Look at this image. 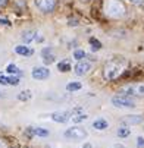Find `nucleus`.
I'll use <instances>...</instances> for the list:
<instances>
[{"label":"nucleus","instance_id":"obj_1","mask_svg":"<svg viewBox=\"0 0 144 148\" xmlns=\"http://www.w3.org/2000/svg\"><path fill=\"white\" fill-rule=\"evenodd\" d=\"M105 12L110 18H122L125 15V6L119 0H106L105 2Z\"/></svg>","mask_w":144,"mask_h":148},{"label":"nucleus","instance_id":"obj_2","mask_svg":"<svg viewBox=\"0 0 144 148\" xmlns=\"http://www.w3.org/2000/svg\"><path fill=\"white\" fill-rule=\"evenodd\" d=\"M121 95H127V97H144V82L141 84H135V85H127V87H122L119 90Z\"/></svg>","mask_w":144,"mask_h":148},{"label":"nucleus","instance_id":"obj_3","mask_svg":"<svg viewBox=\"0 0 144 148\" xmlns=\"http://www.w3.org/2000/svg\"><path fill=\"white\" fill-rule=\"evenodd\" d=\"M121 73H122V66L118 65V63H115V62L107 63V65L105 66V71H103V76H105V79H107V81L116 79Z\"/></svg>","mask_w":144,"mask_h":148},{"label":"nucleus","instance_id":"obj_4","mask_svg":"<svg viewBox=\"0 0 144 148\" xmlns=\"http://www.w3.org/2000/svg\"><path fill=\"white\" fill-rule=\"evenodd\" d=\"M112 104L115 107H121V109H128V107H135V103L131 97L127 95H115L112 98Z\"/></svg>","mask_w":144,"mask_h":148},{"label":"nucleus","instance_id":"obj_5","mask_svg":"<svg viewBox=\"0 0 144 148\" xmlns=\"http://www.w3.org/2000/svg\"><path fill=\"white\" fill-rule=\"evenodd\" d=\"M35 6L43 13H50L56 8V0H35Z\"/></svg>","mask_w":144,"mask_h":148},{"label":"nucleus","instance_id":"obj_6","mask_svg":"<svg viewBox=\"0 0 144 148\" xmlns=\"http://www.w3.org/2000/svg\"><path fill=\"white\" fill-rule=\"evenodd\" d=\"M65 136L66 138H72L75 141H81V139L87 138V132L84 129H81V128H69V129H66Z\"/></svg>","mask_w":144,"mask_h":148},{"label":"nucleus","instance_id":"obj_7","mask_svg":"<svg viewBox=\"0 0 144 148\" xmlns=\"http://www.w3.org/2000/svg\"><path fill=\"white\" fill-rule=\"evenodd\" d=\"M90 69H91V65H90V62H87V60H78V63H76L75 68H74V71H75V73L78 76L87 75L90 72Z\"/></svg>","mask_w":144,"mask_h":148},{"label":"nucleus","instance_id":"obj_8","mask_svg":"<svg viewBox=\"0 0 144 148\" xmlns=\"http://www.w3.org/2000/svg\"><path fill=\"white\" fill-rule=\"evenodd\" d=\"M31 75H32L34 79L43 81V79H47L50 76V71L47 68H43V66H41V68H34L32 72H31Z\"/></svg>","mask_w":144,"mask_h":148},{"label":"nucleus","instance_id":"obj_9","mask_svg":"<svg viewBox=\"0 0 144 148\" xmlns=\"http://www.w3.org/2000/svg\"><path fill=\"white\" fill-rule=\"evenodd\" d=\"M71 116H72L71 112H56L52 114V119L57 123H66L71 119Z\"/></svg>","mask_w":144,"mask_h":148},{"label":"nucleus","instance_id":"obj_10","mask_svg":"<svg viewBox=\"0 0 144 148\" xmlns=\"http://www.w3.org/2000/svg\"><path fill=\"white\" fill-rule=\"evenodd\" d=\"M37 32L35 31H32V29H28V31H24L22 32V35H21V38H22V41L25 44H30L31 41H34V40H37Z\"/></svg>","mask_w":144,"mask_h":148},{"label":"nucleus","instance_id":"obj_11","mask_svg":"<svg viewBox=\"0 0 144 148\" xmlns=\"http://www.w3.org/2000/svg\"><path fill=\"white\" fill-rule=\"evenodd\" d=\"M41 56H43V60H44V63L46 65H50V63H53L54 62V54H53V50L49 47H46V49H43V51H41Z\"/></svg>","mask_w":144,"mask_h":148},{"label":"nucleus","instance_id":"obj_12","mask_svg":"<svg viewBox=\"0 0 144 148\" xmlns=\"http://www.w3.org/2000/svg\"><path fill=\"white\" fill-rule=\"evenodd\" d=\"M107 126H109V123L105 119H99V120L93 122V128L97 129V131H105V129H107Z\"/></svg>","mask_w":144,"mask_h":148},{"label":"nucleus","instance_id":"obj_13","mask_svg":"<svg viewBox=\"0 0 144 148\" xmlns=\"http://www.w3.org/2000/svg\"><path fill=\"white\" fill-rule=\"evenodd\" d=\"M28 134H32L37 136H49V131L43 128H28Z\"/></svg>","mask_w":144,"mask_h":148},{"label":"nucleus","instance_id":"obj_14","mask_svg":"<svg viewBox=\"0 0 144 148\" xmlns=\"http://www.w3.org/2000/svg\"><path fill=\"white\" fill-rule=\"evenodd\" d=\"M15 51L18 53V54H21V56H30L32 51H31V49L30 47H27V46H24V44H21V46H16L15 47Z\"/></svg>","mask_w":144,"mask_h":148},{"label":"nucleus","instance_id":"obj_15","mask_svg":"<svg viewBox=\"0 0 144 148\" xmlns=\"http://www.w3.org/2000/svg\"><path fill=\"white\" fill-rule=\"evenodd\" d=\"M143 122V116H127L122 120V123H131V125H137Z\"/></svg>","mask_w":144,"mask_h":148},{"label":"nucleus","instance_id":"obj_16","mask_svg":"<svg viewBox=\"0 0 144 148\" xmlns=\"http://www.w3.org/2000/svg\"><path fill=\"white\" fill-rule=\"evenodd\" d=\"M90 44H91V50H93V51H96V50H100V49H101V43H100L99 40H96L94 37H91V38H90Z\"/></svg>","mask_w":144,"mask_h":148},{"label":"nucleus","instance_id":"obj_17","mask_svg":"<svg viewBox=\"0 0 144 148\" xmlns=\"http://www.w3.org/2000/svg\"><path fill=\"white\" fill-rule=\"evenodd\" d=\"M81 82H69L68 85H66V90L68 91H78V90H81Z\"/></svg>","mask_w":144,"mask_h":148},{"label":"nucleus","instance_id":"obj_18","mask_svg":"<svg viewBox=\"0 0 144 148\" xmlns=\"http://www.w3.org/2000/svg\"><path fill=\"white\" fill-rule=\"evenodd\" d=\"M59 71L60 72H69L71 71V65H69V62H60L59 65H57Z\"/></svg>","mask_w":144,"mask_h":148},{"label":"nucleus","instance_id":"obj_19","mask_svg":"<svg viewBox=\"0 0 144 148\" xmlns=\"http://www.w3.org/2000/svg\"><path fill=\"white\" fill-rule=\"evenodd\" d=\"M130 134H131V129L130 128H119L118 129V136L119 138H127Z\"/></svg>","mask_w":144,"mask_h":148},{"label":"nucleus","instance_id":"obj_20","mask_svg":"<svg viewBox=\"0 0 144 148\" xmlns=\"http://www.w3.org/2000/svg\"><path fill=\"white\" fill-rule=\"evenodd\" d=\"M6 72L8 73H12V75H21V73H22V72H21L15 65H12V63H10V65H8V68H6Z\"/></svg>","mask_w":144,"mask_h":148},{"label":"nucleus","instance_id":"obj_21","mask_svg":"<svg viewBox=\"0 0 144 148\" xmlns=\"http://www.w3.org/2000/svg\"><path fill=\"white\" fill-rule=\"evenodd\" d=\"M85 56H87V53L84 50H75L74 51V59H76V60H82Z\"/></svg>","mask_w":144,"mask_h":148},{"label":"nucleus","instance_id":"obj_22","mask_svg":"<svg viewBox=\"0 0 144 148\" xmlns=\"http://www.w3.org/2000/svg\"><path fill=\"white\" fill-rule=\"evenodd\" d=\"M18 98H19L21 101H27V100H30V98H31V91H22V92H19Z\"/></svg>","mask_w":144,"mask_h":148},{"label":"nucleus","instance_id":"obj_23","mask_svg":"<svg viewBox=\"0 0 144 148\" xmlns=\"http://www.w3.org/2000/svg\"><path fill=\"white\" fill-rule=\"evenodd\" d=\"M71 119H72L74 123H81V122H84V120L87 119V116H85V114H74Z\"/></svg>","mask_w":144,"mask_h":148},{"label":"nucleus","instance_id":"obj_24","mask_svg":"<svg viewBox=\"0 0 144 148\" xmlns=\"http://www.w3.org/2000/svg\"><path fill=\"white\" fill-rule=\"evenodd\" d=\"M9 79V84H10V85H19V78L18 76H10V78H8Z\"/></svg>","mask_w":144,"mask_h":148},{"label":"nucleus","instance_id":"obj_25","mask_svg":"<svg viewBox=\"0 0 144 148\" xmlns=\"http://www.w3.org/2000/svg\"><path fill=\"white\" fill-rule=\"evenodd\" d=\"M137 147L138 148H144V138L143 136H138L137 138Z\"/></svg>","mask_w":144,"mask_h":148},{"label":"nucleus","instance_id":"obj_26","mask_svg":"<svg viewBox=\"0 0 144 148\" xmlns=\"http://www.w3.org/2000/svg\"><path fill=\"white\" fill-rule=\"evenodd\" d=\"M8 84H9V79H8L6 76L0 75V85H8Z\"/></svg>","mask_w":144,"mask_h":148},{"label":"nucleus","instance_id":"obj_27","mask_svg":"<svg viewBox=\"0 0 144 148\" xmlns=\"http://www.w3.org/2000/svg\"><path fill=\"white\" fill-rule=\"evenodd\" d=\"M0 148H9V145L5 139H0Z\"/></svg>","mask_w":144,"mask_h":148},{"label":"nucleus","instance_id":"obj_28","mask_svg":"<svg viewBox=\"0 0 144 148\" xmlns=\"http://www.w3.org/2000/svg\"><path fill=\"white\" fill-rule=\"evenodd\" d=\"M0 25H10V22H9V21L8 19H2V18H0Z\"/></svg>","mask_w":144,"mask_h":148},{"label":"nucleus","instance_id":"obj_29","mask_svg":"<svg viewBox=\"0 0 144 148\" xmlns=\"http://www.w3.org/2000/svg\"><path fill=\"white\" fill-rule=\"evenodd\" d=\"M131 3H134V5H143L144 3V0H130Z\"/></svg>","mask_w":144,"mask_h":148},{"label":"nucleus","instance_id":"obj_30","mask_svg":"<svg viewBox=\"0 0 144 148\" xmlns=\"http://www.w3.org/2000/svg\"><path fill=\"white\" fill-rule=\"evenodd\" d=\"M69 25H71V27H76V25H78V24H76V19H74V21L69 19Z\"/></svg>","mask_w":144,"mask_h":148},{"label":"nucleus","instance_id":"obj_31","mask_svg":"<svg viewBox=\"0 0 144 148\" xmlns=\"http://www.w3.org/2000/svg\"><path fill=\"white\" fill-rule=\"evenodd\" d=\"M82 148H91V144H85V145L82 147Z\"/></svg>","mask_w":144,"mask_h":148},{"label":"nucleus","instance_id":"obj_32","mask_svg":"<svg viewBox=\"0 0 144 148\" xmlns=\"http://www.w3.org/2000/svg\"><path fill=\"white\" fill-rule=\"evenodd\" d=\"M5 3H6V0H0V6H3Z\"/></svg>","mask_w":144,"mask_h":148},{"label":"nucleus","instance_id":"obj_33","mask_svg":"<svg viewBox=\"0 0 144 148\" xmlns=\"http://www.w3.org/2000/svg\"><path fill=\"white\" fill-rule=\"evenodd\" d=\"M0 95H2V92H0Z\"/></svg>","mask_w":144,"mask_h":148}]
</instances>
